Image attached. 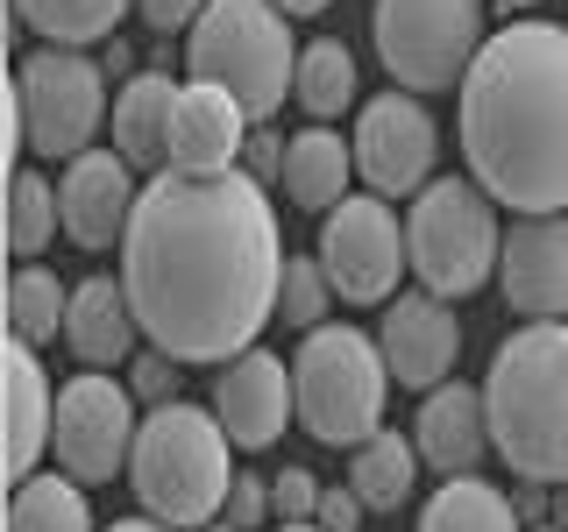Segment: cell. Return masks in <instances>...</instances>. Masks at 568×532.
<instances>
[{
    "mask_svg": "<svg viewBox=\"0 0 568 532\" xmlns=\"http://www.w3.org/2000/svg\"><path fill=\"white\" fill-rule=\"evenodd\" d=\"M490 448L526 483H568V319H526L505 334L484 377Z\"/></svg>",
    "mask_w": 568,
    "mask_h": 532,
    "instance_id": "3",
    "label": "cell"
},
{
    "mask_svg": "<svg viewBox=\"0 0 568 532\" xmlns=\"http://www.w3.org/2000/svg\"><path fill=\"white\" fill-rule=\"evenodd\" d=\"M235 440L213 405L171 398L156 412H142L135 433V461H129V490L142 504V519L171 525V532H206L227 511V490H235Z\"/></svg>",
    "mask_w": 568,
    "mask_h": 532,
    "instance_id": "4",
    "label": "cell"
},
{
    "mask_svg": "<svg viewBox=\"0 0 568 532\" xmlns=\"http://www.w3.org/2000/svg\"><path fill=\"white\" fill-rule=\"evenodd\" d=\"M206 532H235V525H227V519H213V525H206Z\"/></svg>",
    "mask_w": 568,
    "mask_h": 532,
    "instance_id": "41",
    "label": "cell"
},
{
    "mask_svg": "<svg viewBox=\"0 0 568 532\" xmlns=\"http://www.w3.org/2000/svg\"><path fill=\"white\" fill-rule=\"evenodd\" d=\"M135 334H142V319L129 306V291H121V277H79L71 284V313H64V348L79 355L85 369H121V362H135Z\"/></svg>",
    "mask_w": 568,
    "mask_h": 532,
    "instance_id": "19",
    "label": "cell"
},
{
    "mask_svg": "<svg viewBox=\"0 0 568 532\" xmlns=\"http://www.w3.org/2000/svg\"><path fill=\"white\" fill-rule=\"evenodd\" d=\"M235 532H256L263 519H277L271 511V475H235V490H227V511H221Z\"/></svg>",
    "mask_w": 568,
    "mask_h": 532,
    "instance_id": "33",
    "label": "cell"
},
{
    "mask_svg": "<svg viewBox=\"0 0 568 532\" xmlns=\"http://www.w3.org/2000/svg\"><path fill=\"white\" fill-rule=\"evenodd\" d=\"M413 448L419 461L448 483V475H476V461L490 448V412H484V390L469 383H440L419 398V419H413Z\"/></svg>",
    "mask_w": 568,
    "mask_h": 532,
    "instance_id": "18",
    "label": "cell"
},
{
    "mask_svg": "<svg viewBox=\"0 0 568 532\" xmlns=\"http://www.w3.org/2000/svg\"><path fill=\"white\" fill-rule=\"evenodd\" d=\"M292 390H298V426L320 448H363L369 433H384V398H390V362L377 334L363 327H313L292 355Z\"/></svg>",
    "mask_w": 568,
    "mask_h": 532,
    "instance_id": "6",
    "label": "cell"
},
{
    "mask_svg": "<svg viewBox=\"0 0 568 532\" xmlns=\"http://www.w3.org/2000/svg\"><path fill=\"white\" fill-rule=\"evenodd\" d=\"M284 14H320V8H334V0H277Z\"/></svg>",
    "mask_w": 568,
    "mask_h": 532,
    "instance_id": "39",
    "label": "cell"
},
{
    "mask_svg": "<svg viewBox=\"0 0 568 532\" xmlns=\"http://www.w3.org/2000/svg\"><path fill=\"white\" fill-rule=\"evenodd\" d=\"M58 235H64L58 185H50L36 164H22V171H14V185H8V248H14L22 263H36Z\"/></svg>",
    "mask_w": 568,
    "mask_h": 532,
    "instance_id": "28",
    "label": "cell"
},
{
    "mask_svg": "<svg viewBox=\"0 0 568 532\" xmlns=\"http://www.w3.org/2000/svg\"><path fill=\"white\" fill-rule=\"evenodd\" d=\"M178 369H185V362H171L164 348H150V355H135V362H129V390H135V398L156 412V405H171V390H178Z\"/></svg>",
    "mask_w": 568,
    "mask_h": 532,
    "instance_id": "32",
    "label": "cell"
},
{
    "mask_svg": "<svg viewBox=\"0 0 568 532\" xmlns=\"http://www.w3.org/2000/svg\"><path fill=\"white\" fill-rule=\"evenodd\" d=\"M213 8V0H135V14H142V22H150L156 35H178V29H200V14Z\"/></svg>",
    "mask_w": 568,
    "mask_h": 532,
    "instance_id": "34",
    "label": "cell"
},
{
    "mask_svg": "<svg viewBox=\"0 0 568 532\" xmlns=\"http://www.w3.org/2000/svg\"><path fill=\"white\" fill-rule=\"evenodd\" d=\"M547 519H555V525L568 532V483H555V504H547Z\"/></svg>",
    "mask_w": 568,
    "mask_h": 532,
    "instance_id": "38",
    "label": "cell"
},
{
    "mask_svg": "<svg viewBox=\"0 0 568 532\" xmlns=\"http://www.w3.org/2000/svg\"><path fill=\"white\" fill-rule=\"evenodd\" d=\"M213 412H221L227 440L242 454H263L284 440V426L298 419V390H292V362L271 348H248L213 377Z\"/></svg>",
    "mask_w": 568,
    "mask_h": 532,
    "instance_id": "14",
    "label": "cell"
},
{
    "mask_svg": "<svg viewBox=\"0 0 568 532\" xmlns=\"http://www.w3.org/2000/svg\"><path fill=\"white\" fill-rule=\"evenodd\" d=\"M369 35H377V64L398 79V93H448L490 43L484 0H377Z\"/></svg>",
    "mask_w": 568,
    "mask_h": 532,
    "instance_id": "9",
    "label": "cell"
},
{
    "mask_svg": "<svg viewBox=\"0 0 568 532\" xmlns=\"http://www.w3.org/2000/svg\"><path fill=\"white\" fill-rule=\"evenodd\" d=\"M298 106H306L313 121H334L355 106V58L348 43H334V35H313L306 50H298Z\"/></svg>",
    "mask_w": 568,
    "mask_h": 532,
    "instance_id": "29",
    "label": "cell"
},
{
    "mask_svg": "<svg viewBox=\"0 0 568 532\" xmlns=\"http://www.w3.org/2000/svg\"><path fill=\"white\" fill-rule=\"evenodd\" d=\"M377 348H384V362H390V383H405V390H440V383H455V355H462V319L448 298H434V291H398L384 306L377 319Z\"/></svg>",
    "mask_w": 568,
    "mask_h": 532,
    "instance_id": "13",
    "label": "cell"
},
{
    "mask_svg": "<svg viewBox=\"0 0 568 532\" xmlns=\"http://www.w3.org/2000/svg\"><path fill=\"white\" fill-rule=\"evenodd\" d=\"M355 177H363L377 200H405L413 206L426 185H434V156H440V129L419 106V93H377L355 114Z\"/></svg>",
    "mask_w": 568,
    "mask_h": 532,
    "instance_id": "12",
    "label": "cell"
},
{
    "mask_svg": "<svg viewBox=\"0 0 568 532\" xmlns=\"http://www.w3.org/2000/svg\"><path fill=\"white\" fill-rule=\"evenodd\" d=\"M284 263L263 177L156 171L121 235V291L171 362H235L277 319Z\"/></svg>",
    "mask_w": 568,
    "mask_h": 532,
    "instance_id": "1",
    "label": "cell"
},
{
    "mask_svg": "<svg viewBox=\"0 0 568 532\" xmlns=\"http://www.w3.org/2000/svg\"><path fill=\"white\" fill-rule=\"evenodd\" d=\"M497 8H505V14H526V8H540V0H497Z\"/></svg>",
    "mask_w": 568,
    "mask_h": 532,
    "instance_id": "40",
    "label": "cell"
},
{
    "mask_svg": "<svg viewBox=\"0 0 568 532\" xmlns=\"http://www.w3.org/2000/svg\"><path fill=\"white\" fill-rule=\"evenodd\" d=\"M419 532H526L519 504L484 475H448L419 511Z\"/></svg>",
    "mask_w": 568,
    "mask_h": 532,
    "instance_id": "23",
    "label": "cell"
},
{
    "mask_svg": "<svg viewBox=\"0 0 568 532\" xmlns=\"http://www.w3.org/2000/svg\"><path fill=\"white\" fill-rule=\"evenodd\" d=\"M135 405L142 398L114 377V369H79V377L58 390V440H50L58 469L79 475L85 490L129 475L135 433H142V412H135Z\"/></svg>",
    "mask_w": 568,
    "mask_h": 532,
    "instance_id": "11",
    "label": "cell"
},
{
    "mask_svg": "<svg viewBox=\"0 0 568 532\" xmlns=\"http://www.w3.org/2000/svg\"><path fill=\"white\" fill-rule=\"evenodd\" d=\"M363 511H369V504H363V497H355L348 483H334L327 497H320V511H313V525H320V532H363Z\"/></svg>",
    "mask_w": 568,
    "mask_h": 532,
    "instance_id": "36",
    "label": "cell"
},
{
    "mask_svg": "<svg viewBox=\"0 0 568 532\" xmlns=\"http://www.w3.org/2000/svg\"><path fill=\"white\" fill-rule=\"evenodd\" d=\"M50 440H58V383H50L36 348L8 341V475L14 483L43 475Z\"/></svg>",
    "mask_w": 568,
    "mask_h": 532,
    "instance_id": "20",
    "label": "cell"
},
{
    "mask_svg": "<svg viewBox=\"0 0 568 532\" xmlns=\"http://www.w3.org/2000/svg\"><path fill=\"white\" fill-rule=\"evenodd\" d=\"M135 200H142V185H135V164L121 150H85L58 177L64 235L79 248H121V235L135 221Z\"/></svg>",
    "mask_w": 568,
    "mask_h": 532,
    "instance_id": "16",
    "label": "cell"
},
{
    "mask_svg": "<svg viewBox=\"0 0 568 532\" xmlns=\"http://www.w3.org/2000/svg\"><path fill=\"white\" fill-rule=\"evenodd\" d=\"M277 532H320V525H277Z\"/></svg>",
    "mask_w": 568,
    "mask_h": 532,
    "instance_id": "43",
    "label": "cell"
},
{
    "mask_svg": "<svg viewBox=\"0 0 568 532\" xmlns=\"http://www.w3.org/2000/svg\"><path fill=\"white\" fill-rule=\"evenodd\" d=\"M8 532H100V525H93V504H85L79 475L43 469V475H29V483H14Z\"/></svg>",
    "mask_w": 568,
    "mask_h": 532,
    "instance_id": "24",
    "label": "cell"
},
{
    "mask_svg": "<svg viewBox=\"0 0 568 532\" xmlns=\"http://www.w3.org/2000/svg\"><path fill=\"white\" fill-rule=\"evenodd\" d=\"M298 50L306 43H292L277 0H213L200 29L185 35V79L235 93L263 129L284 106V93H298Z\"/></svg>",
    "mask_w": 568,
    "mask_h": 532,
    "instance_id": "5",
    "label": "cell"
},
{
    "mask_svg": "<svg viewBox=\"0 0 568 532\" xmlns=\"http://www.w3.org/2000/svg\"><path fill=\"white\" fill-rule=\"evenodd\" d=\"M135 0H14V22L36 29L43 43L58 50H93L114 35V22L129 14Z\"/></svg>",
    "mask_w": 568,
    "mask_h": 532,
    "instance_id": "27",
    "label": "cell"
},
{
    "mask_svg": "<svg viewBox=\"0 0 568 532\" xmlns=\"http://www.w3.org/2000/svg\"><path fill=\"white\" fill-rule=\"evenodd\" d=\"M526 532H561V525H555V519H547V525H526Z\"/></svg>",
    "mask_w": 568,
    "mask_h": 532,
    "instance_id": "42",
    "label": "cell"
},
{
    "mask_svg": "<svg viewBox=\"0 0 568 532\" xmlns=\"http://www.w3.org/2000/svg\"><path fill=\"white\" fill-rule=\"evenodd\" d=\"M327 306H334V284L320 270V256H292L284 263V291H277V319L313 334V327H327Z\"/></svg>",
    "mask_w": 568,
    "mask_h": 532,
    "instance_id": "30",
    "label": "cell"
},
{
    "mask_svg": "<svg viewBox=\"0 0 568 532\" xmlns=\"http://www.w3.org/2000/svg\"><path fill=\"white\" fill-rule=\"evenodd\" d=\"M413 483H419V448L405 433H369L363 448L348 454V490L363 497L369 511H398L405 497H413Z\"/></svg>",
    "mask_w": 568,
    "mask_h": 532,
    "instance_id": "25",
    "label": "cell"
},
{
    "mask_svg": "<svg viewBox=\"0 0 568 532\" xmlns=\"http://www.w3.org/2000/svg\"><path fill=\"white\" fill-rule=\"evenodd\" d=\"M320 497H327V483H320L313 469H298V461L271 469V511H277V525H313Z\"/></svg>",
    "mask_w": 568,
    "mask_h": 532,
    "instance_id": "31",
    "label": "cell"
},
{
    "mask_svg": "<svg viewBox=\"0 0 568 532\" xmlns=\"http://www.w3.org/2000/svg\"><path fill=\"white\" fill-rule=\"evenodd\" d=\"M348 185H355V142L334 135L327 121L298 129L292 150H284V192H292V206L334 213V206L348 200Z\"/></svg>",
    "mask_w": 568,
    "mask_h": 532,
    "instance_id": "22",
    "label": "cell"
},
{
    "mask_svg": "<svg viewBox=\"0 0 568 532\" xmlns=\"http://www.w3.org/2000/svg\"><path fill=\"white\" fill-rule=\"evenodd\" d=\"M100 532H171V525H156V519H114V525H100Z\"/></svg>",
    "mask_w": 568,
    "mask_h": 532,
    "instance_id": "37",
    "label": "cell"
},
{
    "mask_svg": "<svg viewBox=\"0 0 568 532\" xmlns=\"http://www.w3.org/2000/svg\"><path fill=\"white\" fill-rule=\"evenodd\" d=\"M462 164L519 221L568 213V29L505 22L462 79Z\"/></svg>",
    "mask_w": 568,
    "mask_h": 532,
    "instance_id": "2",
    "label": "cell"
},
{
    "mask_svg": "<svg viewBox=\"0 0 568 532\" xmlns=\"http://www.w3.org/2000/svg\"><path fill=\"white\" fill-rule=\"evenodd\" d=\"M248 135H256V121H248V106L235 93L185 79L178 85V106H171V164L164 171H185V177L242 171Z\"/></svg>",
    "mask_w": 568,
    "mask_h": 532,
    "instance_id": "15",
    "label": "cell"
},
{
    "mask_svg": "<svg viewBox=\"0 0 568 532\" xmlns=\"http://www.w3.org/2000/svg\"><path fill=\"white\" fill-rule=\"evenodd\" d=\"M284 150H292V142H284V135L271 129V121H263V129L248 135V156H242V171H248V177H263V185H271V177L284 185Z\"/></svg>",
    "mask_w": 568,
    "mask_h": 532,
    "instance_id": "35",
    "label": "cell"
},
{
    "mask_svg": "<svg viewBox=\"0 0 568 532\" xmlns=\"http://www.w3.org/2000/svg\"><path fill=\"white\" fill-rule=\"evenodd\" d=\"M64 313H71V284H58V270H43V263H14V277H8V341L50 348L64 334Z\"/></svg>",
    "mask_w": 568,
    "mask_h": 532,
    "instance_id": "26",
    "label": "cell"
},
{
    "mask_svg": "<svg viewBox=\"0 0 568 532\" xmlns=\"http://www.w3.org/2000/svg\"><path fill=\"white\" fill-rule=\"evenodd\" d=\"M405 248H413V277L434 298H469L497 277L505 256V227L497 200L476 177H434L413 206H405Z\"/></svg>",
    "mask_w": 568,
    "mask_h": 532,
    "instance_id": "7",
    "label": "cell"
},
{
    "mask_svg": "<svg viewBox=\"0 0 568 532\" xmlns=\"http://www.w3.org/2000/svg\"><path fill=\"white\" fill-rule=\"evenodd\" d=\"M14 135H22L29 156H50V164H71V156L93 150V135L106 129V64H93L85 50H29L14 64V93H8Z\"/></svg>",
    "mask_w": 568,
    "mask_h": 532,
    "instance_id": "8",
    "label": "cell"
},
{
    "mask_svg": "<svg viewBox=\"0 0 568 532\" xmlns=\"http://www.w3.org/2000/svg\"><path fill=\"white\" fill-rule=\"evenodd\" d=\"M313 256H320V270H327L342 306H384V298H398V270H413L405 221L377 192H348L334 213H320Z\"/></svg>",
    "mask_w": 568,
    "mask_h": 532,
    "instance_id": "10",
    "label": "cell"
},
{
    "mask_svg": "<svg viewBox=\"0 0 568 532\" xmlns=\"http://www.w3.org/2000/svg\"><path fill=\"white\" fill-rule=\"evenodd\" d=\"M171 71H135L129 85L114 93V150L129 156L135 171H164L171 164V106H178Z\"/></svg>",
    "mask_w": 568,
    "mask_h": 532,
    "instance_id": "21",
    "label": "cell"
},
{
    "mask_svg": "<svg viewBox=\"0 0 568 532\" xmlns=\"http://www.w3.org/2000/svg\"><path fill=\"white\" fill-rule=\"evenodd\" d=\"M505 306L526 319H568V213L511 221L505 256H497Z\"/></svg>",
    "mask_w": 568,
    "mask_h": 532,
    "instance_id": "17",
    "label": "cell"
}]
</instances>
